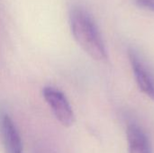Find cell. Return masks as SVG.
Segmentation results:
<instances>
[{
    "instance_id": "5",
    "label": "cell",
    "mask_w": 154,
    "mask_h": 153,
    "mask_svg": "<svg viewBox=\"0 0 154 153\" xmlns=\"http://www.w3.org/2000/svg\"><path fill=\"white\" fill-rule=\"evenodd\" d=\"M126 137L129 153H152L151 141L146 132L138 124H128Z\"/></svg>"
},
{
    "instance_id": "1",
    "label": "cell",
    "mask_w": 154,
    "mask_h": 153,
    "mask_svg": "<svg viewBox=\"0 0 154 153\" xmlns=\"http://www.w3.org/2000/svg\"><path fill=\"white\" fill-rule=\"evenodd\" d=\"M69 26L78 44L96 60L108 58L106 47L99 28L92 14L81 5H74L69 11Z\"/></svg>"
},
{
    "instance_id": "6",
    "label": "cell",
    "mask_w": 154,
    "mask_h": 153,
    "mask_svg": "<svg viewBox=\"0 0 154 153\" xmlns=\"http://www.w3.org/2000/svg\"><path fill=\"white\" fill-rule=\"evenodd\" d=\"M32 153H57L56 151L45 142H38L32 149Z\"/></svg>"
},
{
    "instance_id": "7",
    "label": "cell",
    "mask_w": 154,
    "mask_h": 153,
    "mask_svg": "<svg viewBox=\"0 0 154 153\" xmlns=\"http://www.w3.org/2000/svg\"><path fill=\"white\" fill-rule=\"evenodd\" d=\"M135 2L139 6L154 12V0H135Z\"/></svg>"
},
{
    "instance_id": "2",
    "label": "cell",
    "mask_w": 154,
    "mask_h": 153,
    "mask_svg": "<svg viewBox=\"0 0 154 153\" xmlns=\"http://www.w3.org/2000/svg\"><path fill=\"white\" fill-rule=\"evenodd\" d=\"M128 58L138 88L154 102V70L134 48H129Z\"/></svg>"
},
{
    "instance_id": "3",
    "label": "cell",
    "mask_w": 154,
    "mask_h": 153,
    "mask_svg": "<svg viewBox=\"0 0 154 153\" xmlns=\"http://www.w3.org/2000/svg\"><path fill=\"white\" fill-rule=\"evenodd\" d=\"M42 96L52 111L55 118L65 127L73 125L75 115L66 96L53 87H45Z\"/></svg>"
},
{
    "instance_id": "4",
    "label": "cell",
    "mask_w": 154,
    "mask_h": 153,
    "mask_svg": "<svg viewBox=\"0 0 154 153\" xmlns=\"http://www.w3.org/2000/svg\"><path fill=\"white\" fill-rule=\"evenodd\" d=\"M0 138L5 153H23V142L18 129L10 115L0 111Z\"/></svg>"
}]
</instances>
